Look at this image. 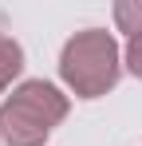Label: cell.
Listing matches in <instances>:
<instances>
[{
	"mask_svg": "<svg viewBox=\"0 0 142 146\" xmlns=\"http://www.w3.org/2000/svg\"><path fill=\"white\" fill-rule=\"evenodd\" d=\"M59 75L83 99L107 95L118 83V44L99 28H87V32L71 36L63 44V55H59Z\"/></svg>",
	"mask_w": 142,
	"mask_h": 146,
	"instance_id": "2",
	"label": "cell"
},
{
	"mask_svg": "<svg viewBox=\"0 0 142 146\" xmlns=\"http://www.w3.org/2000/svg\"><path fill=\"white\" fill-rule=\"evenodd\" d=\"M63 119H67V99L51 83L32 79L0 103V138L8 146H44Z\"/></svg>",
	"mask_w": 142,
	"mask_h": 146,
	"instance_id": "1",
	"label": "cell"
},
{
	"mask_svg": "<svg viewBox=\"0 0 142 146\" xmlns=\"http://www.w3.org/2000/svg\"><path fill=\"white\" fill-rule=\"evenodd\" d=\"M24 67V51L16 40H8V36H0V95H4V87L20 75Z\"/></svg>",
	"mask_w": 142,
	"mask_h": 146,
	"instance_id": "3",
	"label": "cell"
},
{
	"mask_svg": "<svg viewBox=\"0 0 142 146\" xmlns=\"http://www.w3.org/2000/svg\"><path fill=\"white\" fill-rule=\"evenodd\" d=\"M115 20H118L122 32L138 36L142 32V0H122V4H115Z\"/></svg>",
	"mask_w": 142,
	"mask_h": 146,
	"instance_id": "4",
	"label": "cell"
},
{
	"mask_svg": "<svg viewBox=\"0 0 142 146\" xmlns=\"http://www.w3.org/2000/svg\"><path fill=\"white\" fill-rule=\"evenodd\" d=\"M126 67L142 79V32H138V36H130V44H126Z\"/></svg>",
	"mask_w": 142,
	"mask_h": 146,
	"instance_id": "5",
	"label": "cell"
}]
</instances>
